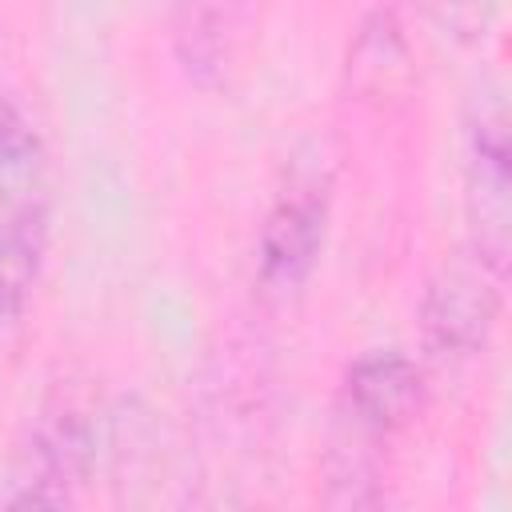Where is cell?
Masks as SVG:
<instances>
[{
    "label": "cell",
    "instance_id": "9",
    "mask_svg": "<svg viewBox=\"0 0 512 512\" xmlns=\"http://www.w3.org/2000/svg\"><path fill=\"white\" fill-rule=\"evenodd\" d=\"M432 28H440L444 36H456V40H480L496 12H500V0H408Z\"/></svg>",
    "mask_w": 512,
    "mask_h": 512
},
{
    "label": "cell",
    "instance_id": "8",
    "mask_svg": "<svg viewBox=\"0 0 512 512\" xmlns=\"http://www.w3.org/2000/svg\"><path fill=\"white\" fill-rule=\"evenodd\" d=\"M352 56H372V64H348L356 88H364V92L388 88V76L404 68V40H400L396 20L388 12L368 16L364 28H360V36H356Z\"/></svg>",
    "mask_w": 512,
    "mask_h": 512
},
{
    "label": "cell",
    "instance_id": "1",
    "mask_svg": "<svg viewBox=\"0 0 512 512\" xmlns=\"http://www.w3.org/2000/svg\"><path fill=\"white\" fill-rule=\"evenodd\" d=\"M424 372L400 348L360 352L336 388L328 428V484L336 504H372L384 444L416 416Z\"/></svg>",
    "mask_w": 512,
    "mask_h": 512
},
{
    "label": "cell",
    "instance_id": "2",
    "mask_svg": "<svg viewBox=\"0 0 512 512\" xmlns=\"http://www.w3.org/2000/svg\"><path fill=\"white\" fill-rule=\"evenodd\" d=\"M48 152L20 104L0 96V344L20 324L48 252Z\"/></svg>",
    "mask_w": 512,
    "mask_h": 512
},
{
    "label": "cell",
    "instance_id": "6",
    "mask_svg": "<svg viewBox=\"0 0 512 512\" xmlns=\"http://www.w3.org/2000/svg\"><path fill=\"white\" fill-rule=\"evenodd\" d=\"M464 200L468 224L480 252L508 264L512 232V148H508V112L500 92H484L464 128Z\"/></svg>",
    "mask_w": 512,
    "mask_h": 512
},
{
    "label": "cell",
    "instance_id": "5",
    "mask_svg": "<svg viewBox=\"0 0 512 512\" xmlns=\"http://www.w3.org/2000/svg\"><path fill=\"white\" fill-rule=\"evenodd\" d=\"M332 180L320 160H296L276 188L260 236H256V280L268 292H296L320 260L328 236Z\"/></svg>",
    "mask_w": 512,
    "mask_h": 512
},
{
    "label": "cell",
    "instance_id": "3",
    "mask_svg": "<svg viewBox=\"0 0 512 512\" xmlns=\"http://www.w3.org/2000/svg\"><path fill=\"white\" fill-rule=\"evenodd\" d=\"M96 408L76 392H52L28 420V432L12 460V504L60 508L72 504L96 464Z\"/></svg>",
    "mask_w": 512,
    "mask_h": 512
},
{
    "label": "cell",
    "instance_id": "7",
    "mask_svg": "<svg viewBox=\"0 0 512 512\" xmlns=\"http://www.w3.org/2000/svg\"><path fill=\"white\" fill-rule=\"evenodd\" d=\"M240 8L244 0H172L176 60L196 84L224 76L240 32Z\"/></svg>",
    "mask_w": 512,
    "mask_h": 512
},
{
    "label": "cell",
    "instance_id": "4",
    "mask_svg": "<svg viewBox=\"0 0 512 512\" xmlns=\"http://www.w3.org/2000/svg\"><path fill=\"white\" fill-rule=\"evenodd\" d=\"M504 276L508 264L492 260L476 244L456 248L436 268L420 300L424 352L436 364H460L488 344L504 296Z\"/></svg>",
    "mask_w": 512,
    "mask_h": 512
}]
</instances>
